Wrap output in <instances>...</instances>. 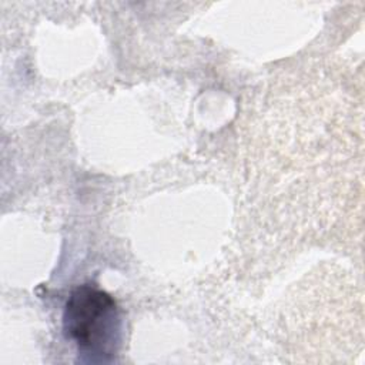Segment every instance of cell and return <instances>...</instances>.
I'll use <instances>...</instances> for the list:
<instances>
[{"mask_svg":"<svg viewBox=\"0 0 365 365\" xmlns=\"http://www.w3.org/2000/svg\"><path fill=\"white\" fill-rule=\"evenodd\" d=\"M121 314L115 299L93 284L76 287L64 305L63 331L81 355V361H114L121 346Z\"/></svg>","mask_w":365,"mask_h":365,"instance_id":"1","label":"cell"}]
</instances>
